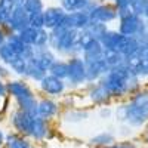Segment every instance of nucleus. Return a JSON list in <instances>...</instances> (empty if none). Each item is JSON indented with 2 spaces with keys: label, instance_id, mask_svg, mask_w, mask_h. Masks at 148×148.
I'll use <instances>...</instances> for the list:
<instances>
[{
  "label": "nucleus",
  "instance_id": "10",
  "mask_svg": "<svg viewBox=\"0 0 148 148\" xmlns=\"http://www.w3.org/2000/svg\"><path fill=\"white\" fill-rule=\"evenodd\" d=\"M89 16H90V21L107 24V22H111L117 18V10H116L114 6L102 3V5H96L89 12Z\"/></svg>",
  "mask_w": 148,
  "mask_h": 148
},
{
  "label": "nucleus",
  "instance_id": "5",
  "mask_svg": "<svg viewBox=\"0 0 148 148\" xmlns=\"http://www.w3.org/2000/svg\"><path fill=\"white\" fill-rule=\"evenodd\" d=\"M68 77L67 83L70 86H80L86 82V70H84V61L82 56H71L68 61Z\"/></svg>",
  "mask_w": 148,
  "mask_h": 148
},
{
  "label": "nucleus",
  "instance_id": "36",
  "mask_svg": "<svg viewBox=\"0 0 148 148\" xmlns=\"http://www.w3.org/2000/svg\"><path fill=\"white\" fill-rule=\"evenodd\" d=\"M147 3H148V0H130V10H132V14L138 15V16H142Z\"/></svg>",
  "mask_w": 148,
  "mask_h": 148
},
{
  "label": "nucleus",
  "instance_id": "35",
  "mask_svg": "<svg viewBox=\"0 0 148 148\" xmlns=\"http://www.w3.org/2000/svg\"><path fill=\"white\" fill-rule=\"evenodd\" d=\"M49 45V31L46 28L37 30V36H36V42H34V47H46Z\"/></svg>",
  "mask_w": 148,
  "mask_h": 148
},
{
  "label": "nucleus",
  "instance_id": "44",
  "mask_svg": "<svg viewBox=\"0 0 148 148\" xmlns=\"http://www.w3.org/2000/svg\"><path fill=\"white\" fill-rule=\"evenodd\" d=\"M6 93H8V90H6V83H3L2 80H0V98H3Z\"/></svg>",
  "mask_w": 148,
  "mask_h": 148
},
{
  "label": "nucleus",
  "instance_id": "52",
  "mask_svg": "<svg viewBox=\"0 0 148 148\" xmlns=\"http://www.w3.org/2000/svg\"><path fill=\"white\" fill-rule=\"evenodd\" d=\"M102 2H108V0H102Z\"/></svg>",
  "mask_w": 148,
  "mask_h": 148
},
{
  "label": "nucleus",
  "instance_id": "34",
  "mask_svg": "<svg viewBox=\"0 0 148 148\" xmlns=\"http://www.w3.org/2000/svg\"><path fill=\"white\" fill-rule=\"evenodd\" d=\"M15 53L10 51V47L5 43L3 46H0V62H3V64H6V65H9L12 61L15 59Z\"/></svg>",
  "mask_w": 148,
  "mask_h": 148
},
{
  "label": "nucleus",
  "instance_id": "14",
  "mask_svg": "<svg viewBox=\"0 0 148 148\" xmlns=\"http://www.w3.org/2000/svg\"><path fill=\"white\" fill-rule=\"evenodd\" d=\"M59 6L64 9L65 14L79 12V10H84L89 14L96 6V2L95 0H59Z\"/></svg>",
  "mask_w": 148,
  "mask_h": 148
},
{
  "label": "nucleus",
  "instance_id": "49",
  "mask_svg": "<svg viewBox=\"0 0 148 148\" xmlns=\"http://www.w3.org/2000/svg\"><path fill=\"white\" fill-rule=\"evenodd\" d=\"M31 148H40V147H34V145H33V147H31Z\"/></svg>",
  "mask_w": 148,
  "mask_h": 148
},
{
  "label": "nucleus",
  "instance_id": "22",
  "mask_svg": "<svg viewBox=\"0 0 148 148\" xmlns=\"http://www.w3.org/2000/svg\"><path fill=\"white\" fill-rule=\"evenodd\" d=\"M89 98H90V101L96 105H104L110 101V93L104 89V86L101 83H98L95 86H92V89L89 90Z\"/></svg>",
  "mask_w": 148,
  "mask_h": 148
},
{
  "label": "nucleus",
  "instance_id": "9",
  "mask_svg": "<svg viewBox=\"0 0 148 148\" xmlns=\"http://www.w3.org/2000/svg\"><path fill=\"white\" fill-rule=\"evenodd\" d=\"M84 70H86V82L93 83L96 80H101V77L108 73L110 68L105 64L104 58H101L93 61H84Z\"/></svg>",
  "mask_w": 148,
  "mask_h": 148
},
{
  "label": "nucleus",
  "instance_id": "29",
  "mask_svg": "<svg viewBox=\"0 0 148 148\" xmlns=\"http://www.w3.org/2000/svg\"><path fill=\"white\" fill-rule=\"evenodd\" d=\"M104 61L108 65V68H114L121 64H125V58H123L117 51H104Z\"/></svg>",
  "mask_w": 148,
  "mask_h": 148
},
{
  "label": "nucleus",
  "instance_id": "8",
  "mask_svg": "<svg viewBox=\"0 0 148 148\" xmlns=\"http://www.w3.org/2000/svg\"><path fill=\"white\" fill-rule=\"evenodd\" d=\"M27 138L36 142H43L45 139H51L52 135H51V129H49V121L40 117H33Z\"/></svg>",
  "mask_w": 148,
  "mask_h": 148
},
{
  "label": "nucleus",
  "instance_id": "17",
  "mask_svg": "<svg viewBox=\"0 0 148 148\" xmlns=\"http://www.w3.org/2000/svg\"><path fill=\"white\" fill-rule=\"evenodd\" d=\"M58 110H59L58 104L52 99H49V98H43V99L37 101V116L46 121L53 119L58 114Z\"/></svg>",
  "mask_w": 148,
  "mask_h": 148
},
{
  "label": "nucleus",
  "instance_id": "28",
  "mask_svg": "<svg viewBox=\"0 0 148 148\" xmlns=\"http://www.w3.org/2000/svg\"><path fill=\"white\" fill-rule=\"evenodd\" d=\"M107 30H108V28H107L105 24L90 21V22H89V25L86 27L84 30H82V31L88 33V34L92 37V39H95V40H101V37L105 34V31H107Z\"/></svg>",
  "mask_w": 148,
  "mask_h": 148
},
{
  "label": "nucleus",
  "instance_id": "25",
  "mask_svg": "<svg viewBox=\"0 0 148 148\" xmlns=\"http://www.w3.org/2000/svg\"><path fill=\"white\" fill-rule=\"evenodd\" d=\"M6 45L10 47V51L14 52L16 56H21L24 49H25V43L21 40V37L16 33H9L6 37Z\"/></svg>",
  "mask_w": 148,
  "mask_h": 148
},
{
  "label": "nucleus",
  "instance_id": "48",
  "mask_svg": "<svg viewBox=\"0 0 148 148\" xmlns=\"http://www.w3.org/2000/svg\"><path fill=\"white\" fill-rule=\"evenodd\" d=\"M5 25V22H3V19H2V15H0V27H3Z\"/></svg>",
  "mask_w": 148,
  "mask_h": 148
},
{
  "label": "nucleus",
  "instance_id": "38",
  "mask_svg": "<svg viewBox=\"0 0 148 148\" xmlns=\"http://www.w3.org/2000/svg\"><path fill=\"white\" fill-rule=\"evenodd\" d=\"M114 8L116 10H125V9H130V0H114Z\"/></svg>",
  "mask_w": 148,
  "mask_h": 148
},
{
  "label": "nucleus",
  "instance_id": "33",
  "mask_svg": "<svg viewBox=\"0 0 148 148\" xmlns=\"http://www.w3.org/2000/svg\"><path fill=\"white\" fill-rule=\"evenodd\" d=\"M14 8L15 6H14V2H12V0H0V15H2V19H3L5 24L9 19Z\"/></svg>",
  "mask_w": 148,
  "mask_h": 148
},
{
  "label": "nucleus",
  "instance_id": "26",
  "mask_svg": "<svg viewBox=\"0 0 148 148\" xmlns=\"http://www.w3.org/2000/svg\"><path fill=\"white\" fill-rule=\"evenodd\" d=\"M49 74L56 79H61V80H67L68 77V64L67 61H55L53 65L51 67V70H49Z\"/></svg>",
  "mask_w": 148,
  "mask_h": 148
},
{
  "label": "nucleus",
  "instance_id": "16",
  "mask_svg": "<svg viewBox=\"0 0 148 148\" xmlns=\"http://www.w3.org/2000/svg\"><path fill=\"white\" fill-rule=\"evenodd\" d=\"M34 59L46 73L51 70V67L56 61L53 51H51L49 46H46V47H34Z\"/></svg>",
  "mask_w": 148,
  "mask_h": 148
},
{
  "label": "nucleus",
  "instance_id": "20",
  "mask_svg": "<svg viewBox=\"0 0 148 148\" xmlns=\"http://www.w3.org/2000/svg\"><path fill=\"white\" fill-rule=\"evenodd\" d=\"M31 147H33L31 141L16 132L8 133L3 144V148H31Z\"/></svg>",
  "mask_w": 148,
  "mask_h": 148
},
{
  "label": "nucleus",
  "instance_id": "21",
  "mask_svg": "<svg viewBox=\"0 0 148 148\" xmlns=\"http://www.w3.org/2000/svg\"><path fill=\"white\" fill-rule=\"evenodd\" d=\"M120 39H121V34H120L119 31L107 30L105 34L101 37L99 43L102 45L104 51H117V46H119Z\"/></svg>",
  "mask_w": 148,
  "mask_h": 148
},
{
  "label": "nucleus",
  "instance_id": "12",
  "mask_svg": "<svg viewBox=\"0 0 148 148\" xmlns=\"http://www.w3.org/2000/svg\"><path fill=\"white\" fill-rule=\"evenodd\" d=\"M40 89L46 93V95H51V96H59L62 95L67 89V82L56 79L51 74H46L43 77V80L40 82Z\"/></svg>",
  "mask_w": 148,
  "mask_h": 148
},
{
  "label": "nucleus",
  "instance_id": "27",
  "mask_svg": "<svg viewBox=\"0 0 148 148\" xmlns=\"http://www.w3.org/2000/svg\"><path fill=\"white\" fill-rule=\"evenodd\" d=\"M88 117H89V113L84 110H68L64 114V121L70 123V125H77V123L88 120Z\"/></svg>",
  "mask_w": 148,
  "mask_h": 148
},
{
  "label": "nucleus",
  "instance_id": "4",
  "mask_svg": "<svg viewBox=\"0 0 148 148\" xmlns=\"http://www.w3.org/2000/svg\"><path fill=\"white\" fill-rule=\"evenodd\" d=\"M145 30V22L142 21L141 16L130 14L125 18L120 19V25H119V33L121 36H126V37H138L144 33Z\"/></svg>",
  "mask_w": 148,
  "mask_h": 148
},
{
  "label": "nucleus",
  "instance_id": "15",
  "mask_svg": "<svg viewBox=\"0 0 148 148\" xmlns=\"http://www.w3.org/2000/svg\"><path fill=\"white\" fill-rule=\"evenodd\" d=\"M139 47H141V43L138 42V39L121 36V39L119 42V46H117V52L126 59V58H130L133 55H136Z\"/></svg>",
  "mask_w": 148,
  "mask_h": 148
},
{
  "label": "nucleus",
  "instance_id": "11",
  "mask_svg": "<svg viewBox=\"0 0 148 148\" xmlns=\"http://www.w3.org/2000/svg\"><path fill=\"white\" fill-rule=\"evenodd\" d=\"M31 120L33 117L25 113V111H21L16 110L10 114V125L14 126L15 132L22 135V136H28V132H30V126H31Z\"/></svg>",
  "mask_w": 148,
  "mask_h": 148
},
{
  "label": "nucleus",
  "instance_id": "13",
  "mask_svg": "<svg viewBox=\"0 0 148 148\" xmlns=\"http://www.w3.org/2000/svg\"><path fill=\"white\" fill-rule=\"evenodd\" d=\"M65 12L61 6H49L43 9V19H45V28L51 31L61 25V22L64 19Z\"/></svg>",
  "mask_w": 148,
  "mask_h": 148
},
{
  "label": "nucleus",
  "instance_id": "32",
  "mask_svg": "<svg viewBox=\"0 0 148 148\" xmlns=\"http://www.w3.org/2000/svg\"><path fill=\"white\" fill-rule=\"evenodd\" d=\"M24 9L28 12V15L43 12V9H45V6H43V0H27L25 5H24Z\"/></svg>",
  "mask_w": 148,
  "mask_h": 148
},
{
  "label": "nucleus",
  "instance_id": "37",
  "mask_svg": "<svg viewBox=\"0 0 148 148\" xmlns=\"http://www.w3.org/2000/svg\"><path fill=\"white\" fill-rule=\"evenodd\" d=\"M30 27L34 30H42L45 28V19H43V12L30 15Z\"/></svg>",
  "mask_w": 148,
  "mask_h": 148
},
{
  "label": "nucleus",
  "instance_id": "43",
  "mask_svg": "<svg viewBox=\"0 0 148 148\" xmlns=\"http://www.w3.org/2000/svg\"><path fill=\"white\" fill-rule=\"evenodd\" d=\"M110 114H111V110H110V108H102V110L99 111V116H101L102 119L110 117Z\"/></svg>",
  "mask_w": 148,
  "mask_h": 148
},
{
  "label": "nucleus",
  "instance_id": "30",
  "mask_svg": "<svg viewBox=\"0 0 148 148\" xmlns=\"http://www.w3.org/2000/svg\"><path fill=\"white\" fill-rule=\"evenodd\" d=\"M10 71H14L18 76H25L27 71V59H24L22 56H15V59L9 64Z\"/></svg>",
  "mask_w": 148,
  "mask_h": 148
},
{
  "label": "nucleus",
  "instance_id": "7",
  "mask_svg": "<svg viewBox=\"0 0 148 148\" xmlns=\"http://www.w3.org/2000/svg\"><path fill=\"white\" fill-rule=\"evenodd\" d=\"M90 22V16L88 12L84 10H79V12H71V14H65L64 19L61 22V25L65 27L67 30H77L82 31L89 25Z\"/></svg>",
  "mask_w": 148,
  "mask_h": 148
},
{
  "label": "nucleus",
  "instance_id": "51",
  "mask_svg": "<svg viewBox=\"0 0 148 148\" xmlns=\"http://www.w3.org/2000/svg\"><path fill=\"white\" fill-rule=\"evenodd\" d=\"M90 148H98V147H90Z\"/></svg>",
  "mask_w": 148,
  "mask_h": 148
},
{
  "label": "nucleus",
  "instance_id": "31",
  "mask_svg": "<svg viewBox=\"0 0 148 148\" xmlns=\"http://www.w3.org/2000/svg\"><path fill=\"white\" fill-rule=\"evenodd\" d=\"M18 36L21 37V40L25 43V45L34 46L36 36H37V30H34V28H31V27H27L25 30H22L21 33H18Z\"/></svg>",
  "mask_w": 148,
  "mask_h": 148
},
{
  "label": "nucleus",
  "instance_id": "46",
  "mask_svg": "<svg viewBox=\"0 0 148 148\" xmlns=\"http://www.w3.org/2000/svg\"><path fill=\"white\" fill-rule=\"evenodd\" d=\"M5 139H6V133L0 129V147L3 148V144H5Z\"/></svg>",
  "mask_w": 148,
  "mask_h": 148
},
{
  "label": "nucleus",
  "instance_id": "6",
  "mask_svg": "<svg viewBox=\"0 0 148 148\" xmlns=\"http://www.w3.org/2000/svg\"><path fill=\"white\" fill-rule=\"evenodd\" d=\"M30 27V15L24 8H14L9 19L3 25V28H8L9 33H21L22 30H25Z\"/></svg>",
  "mask_w": 148,
  "mask_h": 148
},
{
  "label": "nucleus",
  "instance_id": "40",
  "mask_svg": "<svg viewBox=\"0 0 148 148\" xmlns=\"http://www.w3.org/2000/svg\"><path fill=\"white\" fill-rule=\"evenodd\" d=\"M136 55H138L141 59H144V61H147V62H148V46H141Z\"/></svg>",
  "mask_w": 148,
  "mask_h": 148
},
{
  "label": "nucleus",
  "instance_id": "2",
  "mask_svg": "<svg viewBox=\"0 0 148 148\" xmlns=\"http://www.w3.org/2000/svg\"><path fill=\"white\" fill-rule=\"evenodd\" d=\"M132 76L133 74L125 62L119 67L110 68L108 73L101 77L99 83L110 93V96H123L125 93H127V82Z\"/></svg>",
  "mask_w": 148,
  "mask_h": 148
},
{
  "label": "nucleus",
  "instance_id": "19",
  "mask_svg": "<svg viewBox=\"0 0 148 148\" xmlns=\"http://www.w3.org/2000/svg\"><path fill=\"white\" fill-rule=\"evenodd\" d=\"M104 56V47L99 43V40H92L86 47L82 51V59L83 61H93V59H101Z\"/></svg>",
  "mask_w": 148,
  "mask_h": 148
},
{
  "label": "nucleus",
  "instance_id": "39",
  "mask_svg": "<svg viewBox=\"0 0 148 148\" xmlns=\"http://www.w3.org/2000/svg\"><path fill=\"white\" fill-rule=\"evenodd\" d=\"M107 148H136V145L126 141V142H120V144H113V145H110Z\"/></svg>",
  "mask_w": 148,
  "mask_h": 148
},
{
  "label": "nucleus",
  "instance_id": "42",
  "mask_svg": "<svg viewBox=\"0 0 148 148\" xmlns=\"http://www.w3.org/2000/svg\"><path fill=\"white\" fill-rule=\"evenodd\" d=\"M6 37H8V34L5 33L3 27H0V46H3L6 43Z\"/></svg>",
  "mask_w": 148,
  "mask_h": 148
},
{
  "label": "nucleus",
  "instance_id": "45",
  "mask_svg": "<svg viewBox=\"0 0 148 148\" xmlns=\"http://www.w3.org/2000/svg\"><path fill=\"white\" fill-rule=\"evenodd\" d=\"M12 2H14L15 8H24V5H25L27 0H12Z\"/></svg>",
  "mask_w": 148,
  "mask_h": 148
},
{
  "label": "nucleus",
  "instance_id": "1",
  "mask_svg": "<svg viewBox=\"0 0 148 148\" xmlns=\"http://www.w3.org/2000/svg\"><path fill=\"white\" fill-rule=\"evenodd\" d=\"M119 121H125L132 127H139L148 121V90L138 92L132 96L129 104L117 108Z\"/></svg>",
  "mask_w": 148,
  "mask_h": 148
},
{
  "label": "nucleus",
  "instance_id": "24",
  "mask_svg": "<svg viewBox=\"0 0 148 148\" xmlns=\"http://www.w3.org/2000/svg\"><path fill=\"white\" fill-rule=\"evenodd\" d=\"M114 141H116V138H114L113 133H110V132H101V133L95 135V136H92L90 141H89V144L92 147H98V148H107L110 145H113Z\"/></svg>",
  "mask_w": 148,
  "mask_h": 148
},
{
  "label": "nucleus",
  "instance_id": "23",
  "mask_svg": "<svg viewBox=\"0 0 148 148\" xmlns=\"http://www.w3.org/2000/svg\"><path fill=\"white\" fill-rule=\"evenodd\" d=\"M46 71L36 62V59L34 58H31V59H28L27 61V71H25V77H28V79H31V80H34V82H37V83H40L42 80H43V77L46 76Z\"/></svg>",
  "mask_w": 148,
  "mask_h": 148
},
{
  "label": "nucleus",
  "instance_id": "3",
  "mask_svg": "<svg viewBox=\"0 0 148 148\" xmlns=\"http://www.w3.org/2000/svg\"><path fill=\"white\" fill-rule=\"evenodd\" d=\"M77 40H79L77 30H65L61 36H52L49 33V45L47 46L53 52L70 56L71 49L77 45Z\"/></svg>",
  "mask_w": 148,
  "mask_h": 148
},
{
  "label": "nucleus",
  "instance_id": "41",
  "mask_svg": "<svg viewBox=\"0 0 148 148\" xmlns=\"http://www.w3.org/2000/svg\"><path fill=\"white\" fill-rule=\"evenodd\" d=\"M10 74V71L6 68V67H3L2 65V62H0V79H3V77H8Z\"/></svg>",
  "mask_w": 148,
  "mask_h": 148
},
{
  "label": "nucleus",
  "instance_id": "53",
  "mask_svg": "<svg viewBox=\"0 0 148 148\" xmlns=\"http://www.w3.org/2000/svg\"><path fill=\"white\" fill-rule=\"evenodd\" d=\"M0 148H2V147H0Z\"/></svg>",
  "mask_w": 148,
  "mask_h": 148
},
{
  "label": "nucleus",
  "instance_id": "18",
  "mask_svg": "<svg viewBox=\"0 0 148 148\" xmlns=\"http://www.w3.org/2000/svg\"><path fill=\"white\" fill-rule=\"evenodd\" d=\"M6 90L9 95L15 98V101L21 99V98L30 96V95H34L33 90L30 89V86L21 80H10L9 83H6Z\"/></svg>",
  "mask_w": 148,
  "mask_h": 148
},
{
  "label": "nucleus",
  "instance_id": "47",
  "mask_svg": "<svg viewBox=\"0 0 148 148\" xmlns=\"http://www.w3.org/2000/svg\"><path fill=\"white\" fill-rule=\"evenodd\" d=\"M144 16L148 19V3H147V6H145V9H144Z\"/></svg>",
  "mask_w": 148,
  "mask_h": 148
},
{
  "label": "nucleus",
  "instance_id": "50",
  "mask_svg": "<svg viewBox=\"0 0 148 148\" xmlns=\"http://www.w3.org/2000/svg\"><path fill=\"white\" fill-rule=\"evenodd\" d=\"M147 142H148V135H147Z\"/></svg>",
  "mask_w": 148,
  "mask_h": 148
}]
</instances>
